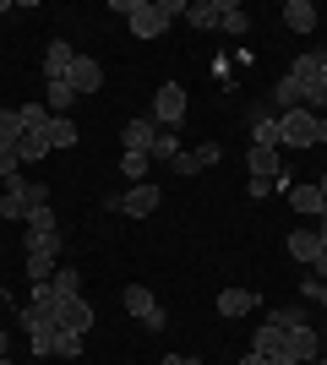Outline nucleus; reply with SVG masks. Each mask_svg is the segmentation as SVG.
I'll return each instance as SVG.
<instances>
[{"label":"nucleus","mask_w":327,"mask_h":365,"mask_svg":"<svg viewBox=\"0 0 327 365\" xmlns=\"http://www.w3.org/2000/svg\"><path fill=\"white\" fill-rule=\"evenodd\" d=\"M153 6H158V16H164V22H175V16H186L191 0H153Z\"/></svg>","instance_id":"36"},{"label":"nucleus","mask_w":327,"mask_h":365,"mask_svg":"<svg viewBox=\"0 0 327 365\" xmlns=\"http://www.w3.org/2000/svg\"><path fill=\"white\" fill-rule=\"evenodd\" d=\"M316 148H327V115L316 120Z\"/></svg>","instance_id":"41"},{"label":"nucleus","mask_w":327,"mask_h":365,"mask_svg":"<svg viewBox=\"0 0 327 365\" xmlns=\"http://www.w3.org/2000/svg\"><path fill=\"white\" fill-rule=\"evenodd\" d=\"M22 224H28V235H55V229H61V218H55V207H28V218H22Z\"/></svg>","instance_id":"24"},{"label":"nucleus","mask_w":327,"mask_h":365,"mask_svg":"<svg viewBox=\"0 0 327 365\" xmlns=\"http://www.w3.org/2000/svg\"><path fill=\"white\" fill-rule=\"evenodd\" d=\"M22 175V158H16V142H0V180Z\"/></svg>","instance_id":"32"},{"label":"nucleus","mask_w":327,"mask_h":365,"mask_svg":"<svg viewBox=\"0 0 327 365\" xmlns=\"http://www.w3.org/2000/svg\"><path fill=\"white\" fill-rule=\"evenodd\" d=\"M300 300H311V305L327 311V284H322V278H300Z\"/></svg>","instance_id":"33"},{"label":"nucleus","mask_w":327,"mask_h":365,"mask_svg":"<svg viewBox=\"0 0 327 365\" xmlns=\"http://www.w3.org/2000/svg\"><path fill=\"white\" fill-rule=\"evenodd\" d=\"M49 120H55V115H49V104H22V125H28V131H44Z\"/></svg>","instance_id":"31"},{"label":"nucleus","mask_w":327,"mask_h":365,"mask_svg":"<svg viewBox=\"0 0 327 365\" xmlns=\"http://www.w3.org/2000/svg\"><path fill=\"white\" fill-rule=\"evenodd\" d=\"M316 191H322V202H327V175H322V180H316Z\"/></svg>","instance_id":"46"},{"label":"nucleus","mask_w":327,"mask_h":365,"mask_svg":"<svg viewBox=\"0 0 327 365\" xmlns=\"http://www.w3.org/2000/svg\"><path fill=\"white\" fill-rule=\"evenodd\" d=\"M147 169H153V158H147V153H120V175H125L131 185L147 180Z\"/></svg>","instance_id":"26"},{"label":"nucleus","mask_w":327,"mask_h":365,"mask_svg":"<svg viewBox=\"0 0 327 365\" xmlns=\"http://www.w3.org/2000/svg\"><path fill=\"white\" fill-rule=\"evenodd\" d=\"M115 16H125L137 38H158V33L170 28V22L158 16V6H153V0H115Z\"/></svg>","instance_id":"2"},{"label":"nucleus","mask_w":327,"mask_h":365,"mask_svg":"<svg viewBox=\"0 0 327 365\" xmlns=\"http://www.w3.org/2000/svg\"><path fill=\"white\" fill-rule=\"evenodd\" d=\"M186 22H191V28H202V33H213L218 22H224V0H191Z\"/></svg>","instance_id":"11"},{"label":"nucleus","mask_w":327,"mask_h":365,"mask_svg":"<svg viewBox=\"0 0 327 365\" xmlns=\"http://www.w3.org/2000/svg\"><path fill=\"white\" fill-rule=\"evenodd\" d=\"M158 202H164V185L142 180V185H131V191H120V213L125 218H147V213H158Z\"/></svg>","instance_id":"6"},{"label":"nucleus","mask_w":327,"mask_h":365,"mask_svg":"<svg viewBox=\"0 0 327 365\" xmlns=\"http://www.w3.org/2000/svg\"><path fill=\"white\" fill-rule=\"evenodd\" d=\"M246 191H251V197H273L279 185H273V180H246Z\"/></svg>","instance_id":"39"},{"label":"nucleus","mask_w":327,"mask_h":365,"mask_svg":"<svg viewBox=\"0 0 327 365\" xmlns=\"http://www.w3.org/2000/svg\"><path fill=\"white\" fill-rule=\"evenodd\" d=\"M6 344H11V338H6V333H0V354H6Z\"/></svg>","instance_id":"47"},{"label":"nucleus","mask_w":327,"mask_h":365,"mask_svg":"<svg viewBox=\"0 0 327 365\" xmlns=\"http://www.w3.org/2000/svg\"><path fill=\"white\" fill-rule=\"evenodd\" d=\"M49 289L61 294V300H71V294H82V273H77V267H61V273L49 278Z\"/></svg>","instance_id":"28"},{"label":"nucleus","mask_w":327,"mask_h":365,"mask_svg":"<svg viewBox=\"0 0 327 365\" xmlns=\"http://www.w3.org/2000/svg\"><path fill=\"white\" fill-rule=\"evenodd\" d=\"M191 153H197V164H202V169H213L218 158H224V148H213V142H207V148H191Z\"/></svg>","instance_id":"38"},{"label":"nucleus","mask_w":327,"mask_h":365,"mask_svg":"<svg viewBox=\"0 0 327 365\" xmlns=\"http://www.w3.org/2000/svg\"><path fill=\"white\" fill-rule=\"evenodd\" d=\"M22 131H28V125H22V109H0V142H16Z\"/></svg>","instance_id":"30"},{"label":"nucleus","mask_w":327,"mask_h":365,"mask_svg":"<svg viewBox=\"0 0 327 365\" xmlns=\"http://www.w3.org/2000/svg\"><path fill=\"white\" fill-rule=\"evenodd\" d=\"M295 365H316V354H322V333H316V322H289L284 327V349Z\"/></svg>","instance_id":"1"},{"label":"nucleus","mask_w":327,"mask_h":365,"mask_svg":"<svg viewBox=\"0 0 327 365\" xmlns=\"http://www.w3.org/2000/svg\"><path fill=\"white\" fill-rule=\"evenodd\" d=\"M251 305H256V294H251V289H224V294H218V317L240 322V317H251Z\"/></svg>","instance_id":"15"},{"label":"nucleus","mask_w":327,"mask_h":365,"mask_svg":"<svg viewBox=\"0 0 327 365\" xmlns=\"http://www.w3.org/2000/svg\"><path fill=\"white\" fill-rule=\"evenodd\" d=\"M218 28L229 33V38H246L251 33V16L240 11V0H224V22H218Z\"/></svg>","instance_id":"22"},{"label":"nucleus","mask_w":327,"mask_h":365,"mask_svg":"<svg viewBox=\"0 0 327 365\" xmlns=\"http://www.w3.org/2000/svg\"><path fill=\"white\" fill-rule=\"evenodd\" d=\"M49 137L44 131H22V137H16V158H22V164H38V158H49Z\"/></svg>","instance_id":"17"},{"label":"nucleus","mask_w":327,"mask_h":365,"mask_svg":"<svg viewBox=\"0 0 327 365\" xmlns=\"http://www.w3.org/2000/svg\"><path fill=\"white\" fill-rule=\"evenodd\" d=\"M322 115H327V109H322Z\"/></svg>","instance_id":"52"},{"label":"nucleus","mask_w":327,"mask_h":365,"mask_svg":"<svg viewBox=\"0 0 327 365\" xmlns=\"http://www.w3.org/2000/svg\"><path fill=\"white\" fill-rule=\"evenodd\" d=\"M279 137H284V148H316V115L311 109L279 115Z\"/></svg>","instance_id":"4"},{"label":"nucleus","mask_w":327,"mask_h":365,"mask_svg":"<svg viewBox=\"0 0 327 365\" xmlns=\"http://www.w3.org/2000/svg\"><path fill=\"white\" fill-rule=\"evenodd\" d=\"M289 202H295V213H306V218H322V213H327V202H322V191H316V180H311V185H289Z\"/></svg>","instance_id":"14"},{"label":"nucleus","mask_w":327,"mask_h":365,"mask_svg":"<svg viewBox=\"0 0 327 365\" xmlns=\"http://www.w3.org/2000/svg\"><path fill=\"white\" fill-rule=\"evenodd\" d=\"M158 365H197V360H186V354H164Z\"/></svg>","instance_id":"42"},{"label":"nucleus","mask_w":327,"mask_h":365,"mask_svg":"<svg viewBox=\"0 0 327 365\" xmlns=\"http://www.w3.org/2000/svg\"><path fill=\"white\" fill-rule=\"evenodd\" d=\"M49 322H55L61 333H82V338H88V327H93V305L82 300V294H71V300H61L55 311H49Z\"/></svg>","instance_id":"5"},{"label":"nucleus","mask_w":327,"mask_h":365,"mask_svg":"<svg viewBox=\"0 0 327 365\" xmlns=\"http://www.w3.org/2000/svg\"><path fill=\"white\" fill-rule=\"evenodd\" d=\"M251 148H284V137H279V115H267V120L251 125Z\"/></svg>","instance_id":"25"},{"label":"nucleus","mask_w":327,"mask_h":365,"mask_svg":"<svg viewBox=\"0 0 327 365\" xmlns=\"http://www.w3.org/2000/svg\"><path fill=\"white\" fill-rule=\"evenodd\" d=\"M55 354L61 360H82V333H61L55 338Z\"/></svg>","instance_id":"34"},{"label":"nucleus","mask_w":327,"mask_h":365,"mask_svg":"<svg viewBox=\"0 0 327 365\" xmlns=\"http://www.w3.org/2000/svg\"><path fill=\"white\" fill-rule=\"evenodd\" d=\"M316 235H322V245H327V213H322V218H316Z\"/></svg>","instance_id":"44"},{"label":"nucleus","mask_w":327,"mask_h":365,"mask_svg":"<svg viewBox=\"0 0 327 365\" xmlns=\"http://www.w3.org/2000/svg\"><path fill=\"white\" fill-rule=\"evenodd\" d=\"M153 120H158V131H175V125L186 120V88L180 82H164L153 93Z\"/></svg>","instance_id":"3"},{"label":"nucleus","mask_w":327,"mask_h":365,"mask_svg":"<svg viewBox=\"0 0 327 365\" xmlns=\"http://www.w3.org/2000/svg\"><path fill=\"white\" fill-rule=\"evenodd\" d=\"M289 257L311 267V262L322 257V235H316V229H295V235H289Z\"/></svg>","instance_id":"12"},{"label":"nucleus","mask_w":327,"mask_h":365,"mask_svg":"<svg viewBox=\"0 0 327 365\" xmlns=\"http://www.w3.org/2000/svg\"><path fill=\"white\" fill-rule=\"evenodd\" d=\"M180 137H175V131H158L153 137V148H147V158H153V164H175V158H180Z\"/></svg>","instance_id":"20"},{"label":"nucleus","mask_w":327,"mask_h":365,"mask_svg":"<svg viewBox=\"0 0 327 365\" xmlns=\"http://www.w3.org/2000/svg\"><path fill=\"white\" fill-rule=\"evenodd\" d=\"M153 137H158V120H153V115H142V120H131L120 131V148L125 153H147V148H153Z\"/></svg>","instance_id":"10"},{"label":"nucleus","mask_w":327,"mask_h":365,"mask_svg":"<svg viewBox=\"0 0 327 365\" xmlns=\"http://www.w3.org/2000/svg\"><path fill=\"white\" fill-rule=\"evenodd\" d=\"M240 365H273V360H267V354H256V349H251V354H246V360H240Z\"/></svg>","instance_id":"43"},{"label":"nucleus","mask_w":327,"mask_h":365,"mask_svg":"<svg viewBox=\"0 0 327 365\" xmlns=\"http://www.w3.org/2000/svg\"><path fill=\"white\" fill-rule=\"evenodd\" d=\"M284 22H289L295 33H311L316 22H322V11H316L311 0H289V6H284Z\"/></svg>","instance_id":"16"},{"label":"nucleus","mask_w":327,"mask_h":365,"mask_svg":"<svg viewBox=\"0 0 327 365\" xmlns=\"http://www.w3.org/2000/svg\"><path fill=\"white\" fill-rule=\"evenodd\" d=\"M120 305H125V317H137V322H142L158 300H153V289H147V284H131V289L120 294Z\"/></svg>","instance_id":"19"},{"label":"nucleus","mask_w":327,"mask_h":365,"mask_svg":"<svg viewBox=\"0 0 327 365\" xmlns=\"http://www.w3.org/2000/svg\"><path fill=\"white\" fill-rule=\"evenodd\" d=\"M322 61H327V49H322Z\"/></svg>","instance_id":"51"},{"label":"nucleus","mask_w":327,"mask_h":365,"mask_svg":"<svg viewBox=\"0 0 327 365\" xmlns=\"http://www.w3.org/2000/svg\"><path fill=\"white\" fill-rule=\"evenodd\" d=\"M316 333H322V349H327V317H322V322H316Z\"/></svg>","instance_id":"45"},{"label":"nucleus","mask_w":327,"mask_h":365,"mask_svg":"<svg viewBox=\"0 0 327 365\" xmlns=\"http://www.w3.org/2000/svg\"><path fill=\"white\" fill-rule=\"evenodd\" d=\"M66 82L77 88V98H88V93L104 88V66H98L93 55H77V61H71V71H66Z\"/></svg>","instance_id":"7"},{"label":"nucleus","mask_w":327,"mask_h":365,"mask_svg":"<svg viewBox=\"0 0 327 365\" xmlns=\"http://www.w3.org/2000/svg\"><path fill=\"white\" fill-rule=\"evenodd\" d=\"M0 365H11V360H6V354H0Z\"/></svg>","instance_id":"49"},{"label":"nucleus","mask_w":327,"mask_h":365,"mask_svg":"<svg viewBox=\"0 0 327 365\" xmlns=\"http://www.w3.org/2000/svg\"><path fill=\"white\" fill-rule=\"evenodd\" d=\"M142 327H147V333H164V327H170V311H164V305H153V311L142 317Z\"/></svg>","instance_id":"35"},{"label":"nucleus","mask_w":327,"mask_h":365,"mask_svg":"<svg viewBox=\"0 0 327 365\" xmlns=\"http://www.w3.org/2000/svg\"><path fill=\"white\" fill-rule=\"evenodd\" d=\"M246 169H251V180H273V185H279L284 153L279 148H246Z\"/></svg>","instance_id":"8"},{"label":"nucleus","mask_w":327,"mask_h":365,"mask_svg":"<svg viewBox=\"0 0 327 365\" xmlns=\"http://www.w3.org/2000/svg\"><path fill=\"white\" fill-rule=\"evenodd\" d=\"M311 273H316V278H322V284H327V245H322V257L311 262Z\"/></svg>","instance_id":"40"},{"label":"nucleus","mask_w":327,"mask_h":365,"mask_svg":"<svg viewBox=\"0 0 327 365\" xmlns=\"http://www.w3.org/2000/svg\"><path fill=\"white\" fill-rule=\"evenodd\" d=\"M316 365H327V349H322V354H316Z\"/></svg>","instance_id":"48"},{"label":"nucleus","mask_w":327,"mask_h":365,"mask_svg":"<svg viewBox=\"0 0 327 365\" xmlns=\"http://www.w3.org/2000/svg\"><path fill=\"white\" fill-rule=\"evenodd\" d=\"M28 251H44V257H61L66 251V235L55 229V235H28Z\"/></svg>","instance_id":"29"},{"label":"nucleus","mask_w":327,"mask_h":365,"mask_svg":"<svg viewBox=\"0 0 327 365\" xmlns=\"http://www.w3.org/2000/svg\"><path fill=\"white\" fill-rule=\"evenodd\" d=\"M0 197H6V185H0Z\"/></svg>","instance_id":"50"},{"label":"nucleus","mask_w":327,"mask_h":365,"mask_svg":"<svg viewBox=\"0 0 327 365\" xmlns=\"http://www.w3.org/2000/svg\"><path fill=\"white\" fill-rule=\"evenodd\" d=\"M44 104H49V115H71V109H77V88H71V82H49Z\"/></svg>","instance_id":"18"},{"label":"nucleus","mask_w":327,"mask_h":365,"mask_svg":"<svg viewBox=\"0 0 327 365\" xmlns=\"http://www.w3.org/2000/svg\"><path fill=\"white\" fill-rule=\"evenodd\" d=\"M55 273H61V257H44V251H28V278H33V284H49Z\"/></svg>","instance_id":"23"},{"label":"nucleus","mask_w":327,"mask_h":365,"mask_svg":"<svg viewBox=\"0 0 327 365\" xmlns=\"http://www.w3.org/2000/svg\"><path fill=\"white\" fill-rule=\"evenodd\" d=\"M175 175H180V180H186V175H197V169H202V164H197V153H180V158H175Z\"/></svg>","instance_id":"37"},{"label":"nucleus","mask_w":327,"mask_h":365,"mask_svg":"<svg viewBox=\"0 0 327 365\" xmlns=\"http://www.w3.org/2000/svg\"><path fill=\"white\" fill-rule=\"evenodd\" d=\"M273 109H279V115H289V109H300V82H295V76H284L279 88H273Z\"/></svg>","instance_id":"27"},{"label":"nucleus","mask_w":327,"mask_h":365,"mask_svg":"<svg viewBox=\"0 0 327 365\" xmlns=\"http://www.w3.org/2000/svg\"><path fill=\"white\" fill-rule=\"evenodd\" d=\"M71 61H77V49L66 44V38H49V44H44V76H49V82H66Z\"/></svg>","instance_id":"9"},{"label":"nucleus","mask_w":327,"mask_h":365,"mask_svg":"<svg viewBox=\"0 0 327 365\" xmlns=\"http://www.w3.org/2000/svg\"><path fill=\"white\" fill-rule=\"evenodd\" d=\"M251 349H256V354H279L284 349V327L273 317H262V322H256V333H251Z\"/></svg>","instance_id":"13"},{"label":"nucleus","mask_w":327,"mask_h":365,"mask_svg":"<svg viewBox=\"0 0 327 365\" xmlns=\"http://www.w3.org/2000/svg\"><path fill=\"white\" fill-rule=\"evenodd\" d=\"M44 137H49V148H71V142H77V120H71V115H55V120L44 125Z\"/></svg>","instance_id":"21"}]
</instances>
